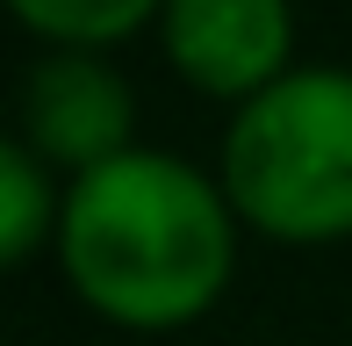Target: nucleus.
I'll use <instances>...</instances> for the list:
<instances>
[{
	"label": "nucleus",
	"instance_id": "obj_1",
	"mask_svg": "<svg viewBox=\"0 0 352 346\" xmlns=\"http://www.w3.org/2000/svg\"><path fill=\"white\" fill-rule=\"evenodd\" d=\"M237 231L245 224L216 173L137 145L87 181H65L58 267L94 318L122 332H180L223 303Z\"/></svg>",
	"mask_w": 352,
	"mask_h": 346
},
{
	"label": "nucleus",
	"instance_id": "obj_2",
	"mask_svg": "<svg viewBox=\"0 0 352 346\" xmlns=\"http://www.w3.org/2000/svg\"><path fill=\"white\" fill-rule=\"evenodd\" d=\"M216 181L237 224L274 245L352 238V72L295 65L259 101L230 108Z\"/></svg>",
	"mask_w": 352,
	"mask_h": 346
},
{
	"label": "nucleus",
	"instance_id": "obj_3",
	"mask_svg": "<svg viewBox=\"0 0 352 346\" xmlns=\"http://www.w3.org/2000/svg\"><path fill=\"white\" fill-rule=\"evenodd\" d=\"M158 51L195 94L245 108L295 72L287 65L295 58V8L287 0H166Z\"/></svg>",
	"mask_w": 352,
	"mask_h": 346
},
{
	"label": "nucleus",
	"instance_id": "obj_4",
	"mask_svg": "<svg viewBox=\"0 0 352 346\" xmlns=\"http://www.w3.org/2000/svg\"><path fill=\"white\" fill-rule=\"evenodd\" d=\"M22 145L51 173L87 181L137 152V94L101 51H43L22 87Z\"/></svg>",
	"mask_w": 352,
	"mask_h": 346
},
{
	"label": "nucleus",
	"instance_id": "obj_5",
	"mask_svg": "<svg viewBox=\"0 0 352 346\" xmlns=\"http://www.w3.org/2000/svg\"><path fill=\"white\" fill-rule=\"evenodd\" d=\"M58 216H65L58 173L43 166L22 137L0 145V260H8V267L36 260V245L58 238Z\"/></svg>",
	"mask_w": 352,
	"mask_h": 346
},
{
	"label": "nucleus",
	"instance_id": "obj_6",
	"mask_svg": "<svg viewBox=\"0 0 352 346\" xmlns=\"http://www.w3.org/2000/svg\"><path fill=\"white\" fill-rule=\"evenodd\" d=\"M8 8L51 51H108V43L137 37V29H158L166 0H8Z\"/></svg>",
	"mask_w": 352,
	"mask_h": 346
}]
</instances>
